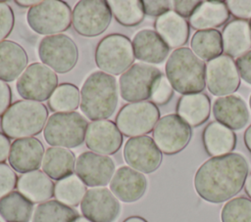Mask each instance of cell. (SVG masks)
Listing matches in <instances>:
<instances>
[{
  "instance_id": "681fc988",
  "label": "cell",
  "mask_w": 251,
  "mask_h": 222,
  "mask_svg": "<svg viewBox=\"0 0 251 222\" xmlns=\"http://www.w3.org/2000/svg\"><path fill=\"white\" fill-rule=\"evenodd\" d=\"M244 191L246 195L249 197V199L251 200V172L246 177V180L244 183Z\"/></svg>"
},
{
  "instance_id": "3957f363",
  "label": "cell",
  "mask_w": 251,
  "mask_h": 222,
  "mask_svg": "<svg viewBox=\"0 0 251 222\" xmlns=\"http://www.w3.org/2000/svg\"><path fill=\"white\" fill-rule=\"evenodd\" d=\"M165 71L173 89L179 94L202 93L206 88V65L187 47L171 53Z\"/></svg>"
},
{
  "instance_id": "f6af8a7d",
  "label": "cell",
  "mask_w": 251,
  "mask_h": 222,
  "mask_svg": "<svg viewBox=\"0 0 251 222\" xmlns=\"http://www.w3.org/2000/svg\"><path fill=\"white\" fill-rule=\"evenodd\" d=\"M12 91L8 83L0 80V117L11 106Z\"/></svg>"
},
{
  "instance_id": "74e56055",
  "label": "cell",
  "mask_w": 251,
  "mask_h": 222,
  "mask_svg": "<svg viewBox=\"0 0 251 222\" xmlns=\"http://www.w3.org/2000/svg\"><path fill=\"white\" fill-rule=\"evenodd\" d=\"M173 96H174V89L171 83L169 82L168 78L166 77V75L162 74L154 86V89L151 95L152 102L156 106H163L169 103Z\"/></svg>"
},
{
  "instance_id": "bcb514c9",
  "label": "cell",
  "mask_w": 251,
  "mask_h": 222,
  "mask_svg": "<svg viewBox=\"0 0 251 222\" xmlns=\"http://www.w3.org/2000/svg\"><path fill=\"white\" fill-rule=\"evenodd\" d=\"M11 145L10 138L3 132H0V163H4L6 159H8Z\"/></svg>"
},
{
  "instance_id": "7dc6e473",
  "label": "cell",
  "mask_w": 251,
  "mask_h": 222,
  "mask_svg": "<svg viewBox=\"0 0 251 222\" xmlns=\"http://www.w3.org/2000/svg\"><path fill=\"white\" fill-rule=\"evenodd\" d=\"M243 138H244V144L247 150L251 153V124L246 128Z\"/></svg>"
},
{
  "instance_id": "816d5d0a",
  "label": "cell",
  "mask_w": 251,
  "mask_h": 222,
  "mask_svg": "<svg viewBox=\"0 0 251 222\" xmlns=\"http://www.w3.org/2000/svg\"><path fill=\"white\" fill-rule=\"evenodd\" d=\"M73 222H92V221H90L89 219H87V218L84 217V216H78V217H76Z\"/></svg>"
},
{
  "instance_id": "8d00e7d4",
  "label": "cell",
  "mask_w": 251,
  "mask_h": 222,
  "mask_svg": "<svg viewBox=\"0 0 251 222\" xmlns=\"http://www.w3.org/2000/svg\"><path fill=\"white\" fill-rule=\"evenodd\" d=\"M222 222H251V200L240 196L226 201L221 210Z\"/></svg>"
},
{
  "instance_id": "c3c4849f",
  "label": "cell",
  "mask_w": 251,
  "mask_h": 222,
  "mask_svg": "<svg viewBox=\"0 0 251 222\" xmlns=\"http://www.w3.org/2000/svg\"><path fill=\"white\" fill-rule=\"evenodd\" d=\"M16 4H18L19 6H22V7H29L31 8L32 6L36 5L37 3H39V1L37 0H20V1H15Z\"/></svg>"
},
{
  "instance_id": "6da1fadb",
  "label": "cell",
  "mask_w": 251,
  "mask_h": 222,
  "mask_svg": "<svg viewBox=\"0 0 251 222\" xmlns=\"http://www.w3.org/2000/svg\"><path fill=\"white\" fill-rule=\"evenodd\" d=\"M249 164L244 155L230 153L204 161L196 170L193 186L197 195L211 203L234 198L244 187Z\"/></svg>"
},
{
  "instance_id": "d590c367",
  "label": "cell",
  "mask_w": 251,
  "mask_h": 222,
  "mask_svg": "<svg viewBox=\"0 0 251 222\" xmlns=\"http://www.w3.org/2000/svg\"><path fill=\"white\" fill-rule=\"evenodd\" d=\"M80 103V91L73 83L65 82L57 86L48 100V106L55 112L75 111Z\"/></svg>"
},
{
  "instance_id": "f5cc1de1",
  "label": "cell",
  "mask_w": 251,
  "mask_h": 222,
  "mask_svg": "<svg viewBox=\"0 0 251 222\" xmlns=\"http://www.w3.org/2000/svg\"><path fill=\"white\" fill-rule=\"evenodd\" d=\"M249 107L251 109V95H250V98H249Z\"/></svg>"
},
{
  "instance_id": "8992f818",
  "label": "cell",
  "mask_w": 251,
  "mask_h": 222,
  "mask_svg": "<svg viewBox=\"0 0 251 222\" xmlns=\"http://www.w3.org/2000/svg\"><path fill=\"white\" fill-rule=\"evenodd\" d=\"M94 59L101 71L113 76L123 74L133 65L135 59L132 43L124 34H108L98 42Z\"/></svg>"
},
{
  "instance_id": "b9f144b4",
  "label": "cell",
  "mask_w": 251,
  "mask_h": 222,
  "mask_svg": "<svg viewBox=\"0 0 251 222\" xmlns=\"http://www.w3.org/2000/svg\"><path fill=\"white\" fill-rule=\"evenodd\" d=\"M171 3L168 0H144L142 6L145 15L158 18L171 10Z\"/></svg>"
},
{
  "instance_id": "d6a6232c",
  "label": "cell",
  "mask_w": 251,
  "mask_h": 222,
  "mask_svg": "<svg viewBox=\"0 0 251 222\" xmlns=\"http://www.w3.org/2000/svg\"><path fill=\"white\" fill-rule=\"evenodd\" d=\"M78 216L75 208L57 200H49L35 207L31 222H73Z\"/></svg>"
},
{
  "instance_id": "f35d334b",
  "label": "cell",
  "mask_w": 251,
  "mask_h": 222,
  "mask_svg": "<svg viewBox=\"0 0 251 222\" xmlns=\"http://www.w3.org/2000/svg\"><path fill=\"white\" fill-rule=\"evenodd\" d=\"M18 176L14 169L4 163H0V199L10 194L17 188Z\"/></svg>"
},
{
  "instance_id": "1f68e13d",
  "label": "cell",
  "mask_w": 251,
  "mask_h": 222,
  "mask_svg": "<svg viewBox=\"0 0 251 222\" xmlns=\"http://www.w3.org/2000/svg\"><path fill=\"white\" fill-rule=\"evenodd\" d=\"M33 214V203L18 191L0 199V216L6 222H29Z\"/></svg>"
},
{
  "instance_id": "db71d44e",
  "label": "cell",
  "mask_w": 251,
  "mask_h": 222,
  "mask_svg": "<svg viewBox=\"0 0 251 222\" xmlns=\"http://www.w3.org/2000/svg\"><path fill=\"white\" fill-rule=\"evenodd\" d=\"M249 25H250V28H251V20L249 21Z\"/></svg>"
},
{
  "instance_id": "52a82bcc",
  "label": "cell",
  "mask_w": 251,
  "mask_h": 222,
  "mask_svg": "<svg viewBox=\"0 0 251 222\" xmlns=\"http://www.w3.org/2000/svg\"><path fill=\"white\" fill-rule=\"evenodd\" d=\"M26 21L29 27L40 35L60 34L72 24V10L61 0H43L28 9Z\"/></svg>"
},
{
  "instance_id": "7bdbcfd3",
  "label": "cell",
  "mask_w": 251,
  "mask_h": 222,
  "mask_svg": "<svg viewBox=\"0 0 251 222\" xmlns=\"http://www.w3.org/2000/svg\"><path fill=\"white\" fill-rule=\"evenodd\" d=\"M174 11L178 14L183 19L190 18L192 14L195 12V10L198 8V6L201 4V1L196 0H176L173 1Z\"/></svg>"
},
{
  "instance_id": "83f0119b",
  "label": "cell",
  "mask_w": 251,
  "mask_h": 222,
  "mask_svg": "<svg viewBox=\"0 0 251 222\" xmlns=\"http://www.w3.org/2000/svg\"><path fill=\"white\" fill-rule=\"evenodd\" d=\"M226 1H201V4L188 19L189 25L197 30L215 29L229 19Z\"/></svg>"
},
{
  "instance_id": "ac0fdd59",
  "label": "cell",
  "mask_w": 251,
  "mask_h": 222,
  "mask_svg": "<svg viewBox=\"0 0 251 222\" xmlns=\"http://www.w3.org/2000/svg\"><path fill=\"white\" fill-rule=\"evenodd\" d=\"M84 142L90 152L111 155L121 149L124 138L114 121L102 119L88 123Z\"/></svg>"
},
{
  "instance_id": "44dd1931",
  "label": "cell",
  "mask_w": 251,
  "mask_h": 222,
  "mask_svg": "<svg viewBox=\"0 0 251 222\" xmlns=\"http://www.w3.org/2000/svg\"><path fill=\"white\" fill-rule=\"evenodd\" d=\"M213 114L218 122L231 130H240L249 121V110L245 101L231 94L218 97L213 104Z\"/></svg>"
},
{
  "instance_id": "9c48e42d",
  "label": "cell",
  "mask_w": 251,
  "mask_h": 222,
  "mask_svg": "<svg viewBox=\"0 0 251 222\" xmlns=\"http://www.w3.org/2000/svg\"><path fill=\"white\" fill-rule=\"evenodd\" d=\"M112 16L107 1L81 0L72 11V25L81 36L96 37L106 31Z\"/></svg>"
},
{
  "instance_id": "277c9868",
  "label": "cell",
  "mask_w": 251,
  "mask_h": 222,
  "mask_svg": "<svg viewBox=\"0 0 251 222\" xmlns=\"http://www.w3.org/2000/svg\"><path fill=\"white\" fill-rule=\"evenodd\" d=\"M48 110L42 103L20 100L13 103L2 115L0 125L3 133L13 139L33 137L45 127Z\"/></svg>"
},
{
  "instance_id": "ab89813d",
  "label": "cell",
  "mask_w": 251,
  "mask_h": 222,
  "mask_svg": "<svg viewBox=\"0 0 251 222\" xmlns=\"http://www.w3.org/2000/svg\"><path fill=\"white\" fill-rule=\"evenodd\" d=\"M14 11L6 2H0V42L6 40L14 28Z\"/></svg>"
},
{
  "instance_id": "484cf974",
  "label": "cell",
  "mask_w": 251,
  "mask_h": 222,
  "mask_svg": "<svg viewBox=\"0 0 251 222\" xmlns=\"http://www.w3.org/2000/svg\"><path fill=\"white\" fill-rule=\"evenodd\" d=\"M223 51L225 55L239 58L251 50V28L247 21L233 20L223 28Z\"/></svg>"
},
{
  "instance_id": "7a4b0ae2",
  "label": "cell",
  "mask_w": 251,
  "mask_h": 222,
  "mask_svg": "<svg viewBox=\"0 0 251 222\" xmlns=\"http://www.w3.org/2000/svg\"><path fill=\"white\" fill-rule=\"evenodd\" d=\"M118 105V84L115 76L96 70L84 80L80 89L79 108L90 120L109 118Z\"/></svg>"
},
{
  "instance_id": "f546056e",
  "label": "cell",
  "mask_w": 251,
  "mask_h": 222,
  "mask_svg": "<svg viewBox=\"0 0 251 222\" xmlns=\"http://www.w3.org/2000/svg\"><path fill=\"white\" fill-rule=\"evenodd\" d=\"M75 154L66 148L50 147L45 151L41 167L52 180L59 181L73 174L75 165Z\"/></svg>"
},
{
  "instance_id": "7402d4cb",
  "label": "cell",
  "mask_w": 251,
  "mask_h": 222,
  "mask_svg": "<svg viewBox=\"0 0 251 222\" xmlns=\"http://www.w3.org/2000/svg\"><path fill=\"white\" fill-rule=\"evenodd\" d=\"M135 59L148 65L162 64L168 57L170 48L153 29H141L131 41Z\"/></svg>"
},
{
  "instance_id": "cb8c5ba5",
  "label": "cell",
  "mask_w": 251,
  "mask_h": 222,
  "mask_svg": "<svg viewBox=\"0 0 251 222\" xmlns=\"http://www.w3.org/2000/svg\"><path fill=\"white\" fill-rule=\"evenodd\" d=\"M28 56L22 45L12 40L0 42V80L12 82L27 67Z\"/></svg>"
},
{
  "instance_id": "d4e9b609",
  "label": "cell",
  "mask_w": 251,
  "mask_h": 222,
  "mask_svg": "<svg viewBox=\"0 0 251 222\" xmlns=\"http://www.w3.org/2000/svg\"><path fill=\"white\" fill-rule=\"evenodd\" d=\"M55 184L42 170H33L18 178L17 190L32 203H41L54 197Z\"/></svg>"
},
{
  "instance_id": "7c38bea8",
  "label": "cell",
  "mask_w": 251,
  "mask_h": 222,
  "mask_svg": "<svg viewBox=\"0 0 251 222\" xmlns=\"http://www.w3.org/2000/svg\"><path fill=\"white\" fill-rule=\"evenodd\" d=\"M58 86L57 73L42 63H32L17 79L16 88L24 100H49Z\"/></svg>"
},
{
  "instance_id": "e0dca14e",
  "label": "cell",
  "mask_w": 251,
  "mask_h": 222,
  "mask_svg": "<svg viewBox=\"0 0 251 222\" xmlns=\"http://www.w3.org/2000/svg\"><path fill=\"white\" fill-rule=\"evenodd\" d=\"M75 171L85 186L97 188L108 185L116 170L115 162L109 155L88 151L77 156Z\"/></svg>"
},
{
  "instance_id": "2e32d148",
  "label": "cell",
  "mask_w": 251,
  "mask_h": 222,
  "mask_svg": "<svg viewBox=\"0 0 251 222\" xmlns=\"http://www.w3.org/2000/svg\"><path fill=\"white\" fill-rule=\"evenodd\" d=\"M80 211L92 222H115L121 213V204L110 189L90 188L80 202Z\"/></svg>"
},
{
  "instance_id": "ee69618b",
  "label": "cell",
  "mask_w": 251,
  "mask_h": 222,
  "mask_svg": "<svg viewBox=\"0 0 251 222\" xmlns=\"http://www.w3.org/2000/svg\"><path fill=\"white\" fill-rule=\"evenodd\" d=\"M236 67L240 78H242L248 84H251V50L237 58Z\"/></svg>"
},
{
  "instance_id": "9a60e30c",
  "label": "cell",
  "mask_w": 251,
  "mask_h": 222,
  "mask_svg": "<svg viewBox=\"0 0 251 222\" xmlns=\"http://www.w3.org/2000/svg\"><path fill=\"white\" fill-rule=\"evenodd\" d=\"M124 158L127 166L143 173L156 171L163 160V154L153 138L143 135L128 138L124 146Z\"/></svg>"
},
{
  "instance_id": "f1b7e54d",
  "label": "cell",
  "mask_w": 251,
  "mask_h": 222,
  "mask_svg": "<svg viewBox=\"0 0 251 222\" xmlns=\"http://www.w3.org/2000/svg\"><path fill=\"white\" fill-rule=\"evenodd\" d=\"M211 101L205 93L182 95L176 104V114L188 125L197 127L208 120Z\"/></svg>"
},
{
  "instance_id": "e575fe53",
  "label": "cell",
  "mask_w": 251,
  "mask_h": 222,
  "mask_svg": "<svg viewBox=\"0 0 251 222\" xmlns=\"http://www.w3.org/2000/svg\"><path fill=\"white\" fill-rule=\"evenodd\" d=\"M107 2L116 21L124 26L138 25L144 19L145 13L140 0H111Z\"/></svg>"
},
{
  "instance_id": "60d3db41",
  "label": "cell",
  "mask_w": 251,
  "mask_h": 222,
  "mask_svg": "<svg viewBox=\"0 0 251 222\" xmlns=\"http://www.w3.org/2000/svg\"><path fill=\"white\" fill-rule=\"evenodd\" d=\"M229 13L236 20H251V0H228L226 1Z\"/></svg>"
},
{
  "instance_id": "ba28073f",
  "label": "cell",
  "mask_w": 251,
  "mask_h": 222,
  "mask_svg": "<svg viewBox=\"0 0 251 222\" xmlns=\"http://www.w3.org/2000/svg\"><path fill=\"white\" fill-rule=\"evenodd\" d=\"M163 73L145 63H135L119 78L120 95L128 103L143 102L151 98L154 86Z\"/></svg>"
},
{
  "instance_id": "4dcf8cb0",
  "label": "cell",
  "mask_w": 251,
  "mask_h": 222,
  "mask_svg": "<svg viewBox=\"0 0 251 222\" xmlns=\"http://www.w3.org/2000/svg\"><path fill=\"white\" fill-rule=\"evenodd\" d=\"M192 52L203 62H210L223 55L222 32L218 29L197 30L190 41Z\"/></svg>"
},
{
  "instance_id": "4316f807",
  "label": "cell",
  "mask_w": 251,
  "mask_h": 222,
  "mask_svg": "<svg viewBox=\"0 0 251 222\" xmlns=\"http://www.w3.org/2000/svg\"><path fill=\"white\" fill-rule=\"evenodd\" d=\"M202 140L204 149L211 157L230 154L236 146L233 130L218 121H212L205 127Z\"/></svg>"
},
{
  "instance_id": "4fadbf2b",
  "label": "cell",
  "mask_w": 251,
  "mask_h": 222,
  "mask_svg": "<svg viewBox=\"0 0 251 222\" xmlns=\"http://www.w3.org/2000/svg\"><path fill=\"white\" fill-rule=\"evenodd\" d=\"M192 136L191 126L176 113L166 114L153 129V140L162 154L171 155L181 152Z\"/></svg>"
},
{
  "instance_id": "5bb4252c",
  "label": "cell",
  "mask_w": 251,
  "mask_h": 222,
  "mask_svg": "<svg viewBox=\"0 0 251 222\" xmlns=\"http://www.w3.org/2000/svg\"><path fill=\"white\" fill-rule=\"evenodd\" d=\"M240 85V75L234 60L227 55L210 61L206 65V86L212 95L224 97L233 94Z\"/></svg>"
},
{
  "instance_id": "836d02e7",
  "label": "cell",
  "mask_w": 251,
  "mask_h": 222,
  "mask_svg": "<svg viewBox=\"0 0 251 222\" xmlns=\"http://www.w3.org/2000/svg\"><path fill=\"white\" fill-rule=\"evenodd\" d=\"M86 191L85 184L76 174L73 173L57 181L54 188V197L63 204L75 207L80 204Z\"/></svg>"
},
{
  "instance_id": "8fae6325",
  "label": "cell",
  "mask_w": 251,
  "mask_h": 222,
  "mask_svg": "<svg viewBox=\"0 0 251 222\" xmlns=\"http://www.w3.org/2000/svg\"><path fill=\"white\" fill-rule=\"evenodd\" d=\"M38 57L56 73H67L77 63L78 49L75 42L64 33L49 35L40 40Z\"/></svg>"
},
{
  "instance_id": "ffe728a7",
  "label": "cell",
  "mask_w": 251,
  "mask_h": 222,
  "mask_svg": "<svg viewBox=\"0 0 251 222\" xmlns=\"http://www.w3.org/2000/svg\"><path fill=\"white\" fill-rule=\"evenodd\" d=\"M45 154L42 143L34 137L16 139L10 149L8 161L10 166L19 173L37 170Z\"/></svg>"
},
{
  "instance_id": "603a6c76",
  "label": "cell",
  "mask_w": 251,
  "mask_h": 222,
  "mask_svg": "<svg viewBox=\"0 0 251 222\" xmlns=\"http://www.w3.org/2000/svg\"><path fill=\"white\" fill-rule=\"evenodd\" d=\"M155 31L160 35L169 48H181L188 41L189 22L174 10L158 17L154 22Z\"/></svg>"
},
{
  "instance_id": "5b68a950",
  "label": "cell",
  "mask_w": 251,
  "mask_h": 222,
  "mask_svg": "<svg viewBox=\"0 0 251 222\" xmlns=\"http://www.w3.org/2000/svg\"><path fill=\"white\" fill-rule=\"evenodd\" d=\"M87 119L76 111L51 114L43 129L46 143L52 147L73 149L85 140Z\"/></svg>"
},
{
  "instance_id": "f907efd6",
  "label": "cell",
  "mask_w": 251,
  "mask_h": 222,
  "mask_svg": "<svg viewBox=\"0 0 251 222\" xmlns=\"http://www.w3.org/2000/svg\"><path fill=\"white\" fill-rule=\"evenodd\" d=\"M123 222H148L145 218L138 216V215H132L127 218H126Z\"/></svg>"
},
{
  "instance_id": "d6986e66",
  "label": "cell",
  "mask_w": 251,
  "mask_h": 222,
  "mask_svg": "<svg viewBox=\"0 0 251 222\" xmlns=\"http://www.w3.org/2000/svg\"><path fill=\"white\" fill-rule=\"evenodd\" d=\"M109 187L120 201L131 203L144 196L147 190V179L143 173L129 166H121L115 171Z\"/></svg>"
},
{
  "instance_id": "30bf717a",
  "label": "cell",
  "mask_w": 251,
  "mask_h": 222,
  "mask_svg": "<svg viewBox=\"0 0 251 222\" xmlns=\"http://www.w3.org/2000/svg\"><path fill=\"white\" fill-rule=\"evenodd\" d=\"M159 119L158 107L153 102L143 101L122 107L116 115L115 123L123 135L131 138L150 133Z\"/></svg>"
}]
</instances>
